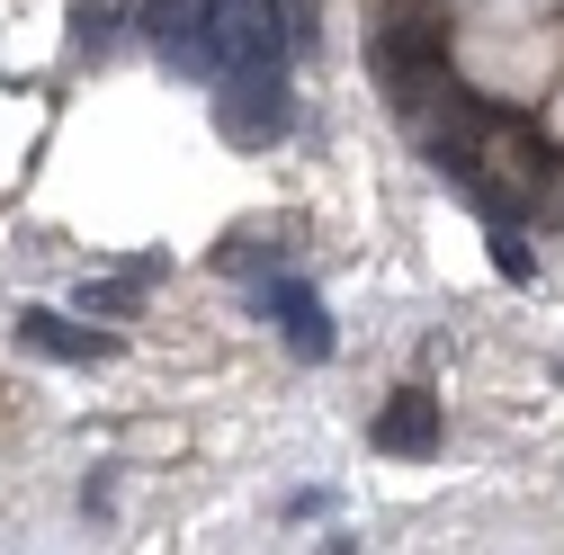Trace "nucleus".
I'll use <instances>...</instances> for the list:
<instances>
[{
	"label": "nucleus",
	"mask_w": 564,
	"mask_h": 555,
	"mask_svg": "<svg viewBox=\"0 0 564 555\" xmlns=\"http://www.w3.org/2000/svg\"><path fill=\"white\" fill-rule=\"evenodd\" d=\"M377 448H386V457H431V448H440V394H431V385H403V394L377 412Z\"/></svg>",
	"instance_id": "nucleus-6"
},
{
	"label": "nucleus",
	"mask_w": 564,
	"mask_h": 555,
	"mask_svg": "<svg viewBox=\"0 0 564 555\" xmlns=\"http://www.w3.org/2000/svg\"><path fill=\"white\" fill-rule=\"evenodd\" d=\"M288 126H296L288 63H234L225 90H216V134L234 153H269V144H288Z\"/></svg>",
	"instance_id": "nucleus-1"
},
{
	"label": "nucleus",
	"mask_w": 564,
	"mask_h": 555,
	"mask_svg": "<svg viewBox=\"0 0 564 555\" xmlns=\"http://www.w3.org/2000/svg\"><path fill=\"white\" fill-rule=\"evenodd\" d=\"M144 36H153L162 63L206 73V0H144Z\"/></svg>",
	"instance_id": "nucleus-5"
},
{
	"label": "nucleus",
	"mask_w": 564,
	"mask_h": 555,
	"mask_svg": "<svg viewBox=\"0 0 564 555\" xmlns=\"http://www.w3.org/2000/svg\"><path fill=\"white\" fill-rule=\"evenodd\" d=\"M260 305L278 314V331H288V350H296V359H332V314H323L314 287H296V278L260 269Z\"/></svg>",
	"instance_id": "nucleus-4"
},
{
	"label": "nucleus",
	"mask_w": 564,
	"mask_h": 555,
	"mask_svg": "<svg viewBox=\"0 0 564 555\" xmlns=\"http://www.w3.org/2000/svg\"><path fill=\"white\" fill-rule=\"evenodd\" d=\"M19 340H28V350H45V359H73V368H90V359L117 350L108 331H82V323H63V314H45V305L19 314Z\"/></svg>",
	"instance_id": "nucleus-7"
},
{
	"label": "nucleus",
	"mask_w": 564,
	"mask_h": 555,
	"mask_svg": "<svg viewBox=\"0 0 564 555\" xmlns=\"http://www.w3.org/2000/svg\"><path fill=\"white\" fill-rule=\"evenodd\" d=\"M126 10H134V0H82V10H73V45L82 54H108L117 28H126Z\"/></svg>",
	"instance_id": "nucleus-8"
},
{
	"label": "nucleus",
	"mask_w": 564,
	"mask_h": 555,
	"mask_svg": "<svg viewBox=\"0 0 564 555\" xmlns=\"http://www.w3.org/2000/svg\"><path fill=\"white\" fill-rule=\"evenodd\" d=\"M368 73L394 90L403 117H421L431 90L448 81V36H431V28H377V36H368Z\"/></svg>",
	"instance_id": "nucleus-3"
},
{
	"label": "nucleus",
	"mask_w": 564,
	"mask_h": 555,
	"mask_svg": "<svg viewBox=\"0 0 564 555\" xmlns=\"http://www.w3.org/2000/svg\"><path fill=\"white\" fill-rule=\"evenodd\" d=\"M153 278H162L153 260H134L126 278H99V287H82V305H90V314H126L134 296H144V287H153Z\"/></svg>",
	"instance_id": "nucleus-9"
},
{
	"label": "nucleus",
	"mask_w": 564,
	"mask_h": 555,
	"mask_svg": "<svg viewBox=\"0 0 564 555\" xmlns=\"http://www.w3.org/2000/svg\"><path fill=\"white\" fill-rule=\"evenodd\" d=\"M288 54H296L288 0H206V73H234V63H288Z\"/></svg>",
	"instance_id": "nucleus-2"
}]
</instances>
